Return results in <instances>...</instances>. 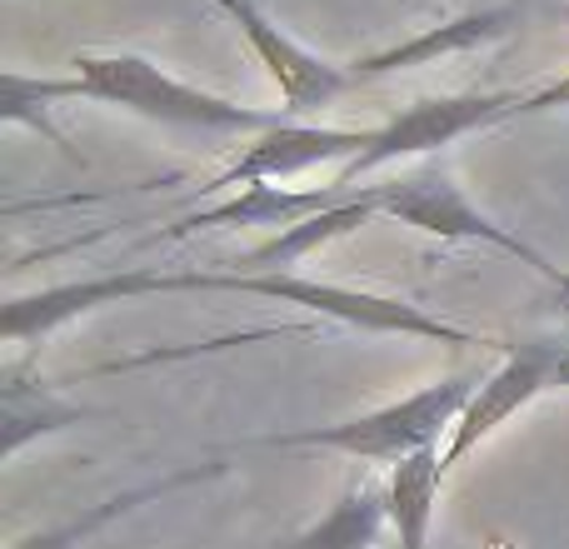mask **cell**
Listing matches in <instances>:
<instances>
[{
    "label": "cell",
    "mask_w": 569,
    "mask_h": 549,
    "mask_svg": "<svg viewBox=\"0 0 569 549\" xmlns=\"http://www.w3.org/2000/svg\"><path fill=\"white\" fill-rule=\"evenodd\" d=\"M565 355H569L565 335L505 345V360L475 385L465 415L455 420L450 445H445V475H450L455 465H465V455H475L490 435H500L520 410H530L545 390H555V385H560V370H565Z\"/></svg>",
    "instance_id": "8992f818"
},
{
    "label": "cell",
    "mask_w": 569,
    "mask_h": 549,
    "mask_svg": "<svg viewBox=\"0 0 569 549\" xmlns=\"http://www.w3.org/2000/svg\"><path fill=\"white\" fill-rule=\"evenodd\" d=\"M96 410L86 405H70L66 395H56L46 380H26V370L10 365L6 370V385H0V455L16 460L30 440L40 435H56V430H70V425L90 420Z\"/></svg>",
    "instance_id": "4fadbf2b"
},
{
    "label": "cell",
    "mask_w": 569,
    "mask_h": 549,
    "mask_svg": "<svg viewBox=\"0 0 569 549\" xmlns=\"http://www.w3.org/2000/svg\"><path fill=\"white\" fill-rule=\"evenodd\" d=\"M256 295V300H276L295 305V310L325 315L335 325H350L365 335H400V340H435V345H500L490 335H475L465 325H450L440 315H430L425 305L400 300V295H375V290H355V285H335V280H310L295 270H156V266H130V270H110V274H90V280H60L46 290L30 295H10L0 310V340L6 345H30L40 335L60 330V325L80 320V315L100 310V305H120V300H146V295Z\"/></svg>",
    "instance_id": "6da1fadb"
},
{
    "label": "cell",
    "mask_w": 569,
    "mask_h": 549,
    "mask_svg": "<svg viewBox=\"0 0 569 549\" xmlns=\"http://www.w3.org/2000/svg\"><path fill=\"white\" fill-rule=\"evenodd\" d=\"M560 385H569V355H565V370H560Z\"/></svg>",
    "instance_id": "d6986e66"
},
{
    "label": "cell",
    "mask_w": 569,
    "mask_h": 549,
    "mask_svg": "<svg viewBox=\"0 0 569 549\" xmlns=\"http://www.w3.org/2000/svg\"><path fill=\"white\" fill-rule=\"evenodd\" d=\"M380 216L400 220V226L420 230V236H430V240H445V246H490V250H500V256L530 266L545 285H555V290L565 295V310H569V270H560L545 250H535L530 240H520L505 226H495V220L485 216L460 186H455L450 170L435 166V160L405 170V176L380 180Z\"/></svg>",
    "instance_id": "277c9868"
},
{
    "label": "cell",
    "mask_w": 569,
    "mask_h": 549,
    "mask_svg": "<svg viewBox=\"0 0 569 549\" xmlns=\"http://www.w3.org/2000/svg\"><path fill=\"white\" fill-rule=\"evenodd\" d=\"M515 6H525L530 16H545V10H565L569 0H515Z\"/></svg>",
    "instance_id": "ac0fdd59"
},
{
    "label": "cell",
    "mask_w": 569,
    "mask_h": 549,
    "mask_svg": "<svg viewBox=\"0 0 569 549\" xmlns=\"http://www.w3.org/2000/svg\"><path fill=\"white\" fill-rule=\"evenodd\" d=\"M525 20H530L525 6L495 0V6H480V10H470V16H455V20H445V26H425L420 36H410V40H395V46H385V50H370V56L350 60V70L365 86V80L395 76V70L435 66V60H445V56H470V50L495 46V40L525 30Z\"/></svg>",
    "instance_id": "9c48e42d"
},
{
    "label": "cell",
    "mask_w": 569,
    "mask_h": 549,
    "mask_svg": "<svg viewBox=\"0 0 569 549\" xmlns=\"http://www.w3.org/2000/svg\"><path fill=\"white\" fill-rule=\"evenodd\" d=\"M260 549H270V545H260Z\"/></svg>",
    "instance_id": "ffe728a7"
},
{
    "label": "cell",
    "mask_w": 569,
    "mask_h": 549,
    "mask_svg": "<svg viewBox=\"0 0 569 549\" xmlns=\"http://www.w3.org/2000/svg\"><path fill=\"white\" fill-rule=\"evenodd\" d=\"M345 196H355V190L340 186L295 190V186H276V180H256V186H240V196L220 200V206L180 216L170 230H160V240H190L200 230H290L300 220L320 216V210L340 206Z\"/></svg>",
    "instance_id": "30bf717a"
},
{
    "label": "cell",
    "mask_w": 569,
    "mask_h": 549,
    "mask_svg": "<svg viewBox=\"0 0 569 549\" xmlns=\"http://www.w3.org/2000/svg\"><path fill=\"white\" fill-rule=\"evenodd\" d=\"M60 100H86L80 76H20V70H6V76H0V120H6V126L40 130L66 160H80L76 146H70V136L46 116V110L60 106Z\"/></svg>",
    "instance_id": "2e32d148"
},
{
    "label": "cell",
    "mask_w": 569,
    "mask_h": 549,
    "mask_svg": "<svg viewBox=\"0 0 569 549\" xmlns=\"http://www.w3.org/2000/svg\"><path fill=\"white\" fill-rule=\"evenodd\" d=\"M226 470H230V465L210 460V465H190V470H176V475H160V480H146V485H130V490H120V495H110V500L90 505L86 515H70V520L50 525V530L30 535V540H10L6 549H76L80 540H90V535H100V530H106V525L126 520V515H130V510H140V505H150V500H166V495L186 490V485L220 480V475H226Z\"/></svg>",
    "instance_id": "7c38bea8"
},
{
    "label": "cell",
    "mask_w": 569,
    "mask_h": 549,
    "mask_svg": "<svg viewBox=\"0 0 569 549\" xmlns=\"http://www.w3.org/2000/svg\"><path fill=\"white\" fill-rule=\"evenodd\" d=\"M70 66H76L80 86H86V100L130 110V116L166 130H190V136H266L280 120H295L284 110H256L230 96H216V90H200L190 80L170 76L150 56H130V50H110V56L86 50Z\"/></svg>",
    "instance_id": "7a4b0ae2"
},
{
    "label": "cell",
    "mask_w": 569,
    "mask_h": 549,
    "mask_svg": "<svg viewBox=\"0 0 569 549\" xmlns=\"http://www.w3.org/2000/svg\"><path fill=\"white\" fill-rule=\"evenodd\" d=\"M445 485V450L410 455V460L390 465V480H385V510H390V530L400 549H430V525H435V500H440Z\"/></svg>",
    "instance_id": "9a60e30c"
},
{
    "label": "cell",
    "mask_w": 569,
    "mask_h": 549,
    "mask_svg": "<svg viewBox=\"0 0 569 549\" xmlns=\"http://www.w3.org/2000/svg\"><path fill=\"white\" fill-rule=\"evenodd\" d=\"M385 525H390L385 485L350 480L340 490V500H335L320 520L305 525V530L290 535V540H270V549H375Z\"/></svg>",
    "instance_id": "5bb4252c"
},
{
    "label": "cell",
    "mask_w": 569,
    "mask_h": 549,
    "mask_svg": "<svg viewBox=\"0 0 569 549\" xmlns=\"http://www.w3.org/2000/svg\"><path fill=\"white\" fill-rule=\"evenodd\" d=\"M560 106H569V76L550 80V86L525 90V100H520V110H515V120H525V116H545V110H560Z\"/></svg>",
    "instance_id": "e0dca14e"
},
{
    "label": "cell",
    "mask_w": 569,
    "mask_h": 549,
    "mask_svg": "<svg viewBox=\"0 0 569 549\" xmlns=\"http://www.w3.org/2000/svg\"><path fill=\"white\" fill-rule=\"evenodd\" d=\"M370 146V126L365 130H345V126H305V120H280L276 130L246 140L240 156L230 160L220 176H210L200 190H236V186H256V180H290L305 176L315 166H335L355 160Z\"/></svg>",
    "instance_id": "ba28073f"
},
{
    "label": "cell",
    "mask_w": 569,
    "mask_h": 549,
    "mask_svg": "<svg viewBox=\"0 0 569 549\" xmlns=\"http://www.w3.org/2000/svg\"><path fill=\"white\" fill-rule=\"evenodd\" d=\"M485 375H445V380L425 385V390L390 400L380 410L350 415L335 425H310V430H284V435H250L240 440L246 450H330L345 460H375V465H400L410 455L440 445V435L455 430L465 415L475 385Z\"/></svg>",
    "instance_id": "3957f363"
},
{
    "label": "cell",
    "mask_w": 569,
    "mask_h": 549,
    "mask_svg": "<svg viewBox=\"0 0 569 549\" xmlns=\"http://www.w3.org/2000/svg\"><path fill=\"white\" fill-rule=\"evenodd\" d=\"M210 6L226 10V16L236 20L240 36L250 40L256 60L266 66V76L276 80V90L284 100V116L300 120V116H310V110L335 106L345 90L360 86L350 66H335V60L305 50L295 36H284L276 20L266 16V6H260V0H210Z\"/></svg>",
    "instance_id": "52a82bcc"
},
{
    "label": "cell",
    "mask_w": 569,
    "mask_h": 549,
    "mask_svg": "<svg viewBox=\"0 0 569 549\" xmlns=\"http://www.w3.org/2000/svg\"><path fill=\"white\" fill-rule=\"evenodd\" d=\"M525 90H460V96H425L410 100L405 110H395L385 126H370V146L355 160H345L330 176V186L340 190H360L365 176L375 170H390L400 160H425L435 150L455 146L460 136H475V130H490L515 120Z\"/></svg>",
    "instance_id": "5b68a950"
},
{
    "label": "cell",
    "mask_w": 569,
    "mask_h": 549,
    "mask_svg": "<svg viewBox=\"0 0 569 549\" xmlns=\"http://www.w3.org/2000/svg\"><path fill=\"white\" fill-rule=\"evenodd\" d=\"M375 216H380V186H360L355 196H345L340 206L320 210V216L300 220V226H290V230H276V236L260 240L256 250L236 256L230 260V270H290V266H300L305 256H315V250L355 236V230H360L365 220H375Z\"/></svg>",
    "instance_id": "8fae6325"
}]
</instances>
